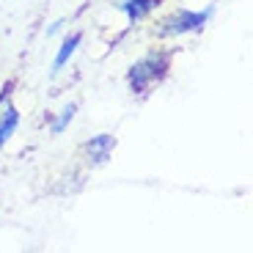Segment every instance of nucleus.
<instances>
[{"instance_id":"obj_3","label":"nucleus","mask_w":253,"mask_h":253,"mask_svg":"<svg viewBox=\"0 0 253 253\" xmlns=\"http://www.w3.org/2000/svg\"><path fill=\"white\" fill-rule=\"evenodd\" d=\"M17 126H19V113H17V108L8 105V108L3 110V116H0V149H3V146L8 143V138L17 132Z\"/></svg>"},{"instance_id":"obj_7","label":"nucleus","mask_w":253,"mask_h":253,"mask_svg":"<svg viewBox=\"0 0 253 253\" xmlns=\"http://www.w3.org/2000/svg\"><path fill=\"white\" fill-rule=\"evenodd\" d=\"M75 110H77L75 105H69V108H63V110H61V116H58V121L52 124V132H55V135H58V132H63V129L69 126V121L75 119Z\"/></svg>"},{"instance_id":"obj_6","label":"nucleus","mask_w":253,"mask_h":253,"mask_svg":"<svg viewBox=\"0 0 253 253\" xmlns=\"http://www.w3.org/2000/svg\"><path fill=\"white\" fill-rule=\"evenodd\" d=\"M119 8L126 14L129 19H143L146 14L154 8V0H121Z\"/></svg>"},{"instance_id":"obj_2","label":"nucleus","mask_w":253,"mask_h":253,"mask_svg":"<svg viewBox=\"0 0 253 253\" xmlns=\"http://www.w3.org/2000/svg\"><path fill=\"white\" fill-rule=\"evenodd\" d=\"M212 14V8H207L204 14H193V11H179L173 17H168L163 22V33H187V31H196L207 22V17Z\"/></svg>"},{"instance_id":"obj_5","label":"nucleus","mask_w":253,"mask_h":253,"mask_svg":"<svg viewBox=\"0 0 253 253\" xmlns=\"http://www.w3.org/2000/svg\"><path fill=\"white\" fill-rule=\"evenodd\" d=\"M85 149H88V154H91V160H94V163H102V160L113 152V138H110V135H96V138L88 140V146H85Z\"/></svg>"},{"instance_id":"obj_4","label":"nucleus","mask_w":253,"mask_h":253,"mask_svg":"<svg viewBox=\"0 0 253 253\" xmlns=\"http://www.w3.org/2000/svg\"><path fill=\"white\" fill-rule=\"evenodd\" d=\"M83 42V36L80 33H72L66 42L61 44V50H58V55H55V61H52V75H58V72L66 66V61H69L72 55H75V50H77V44Z\"/></svg>"},{"instance_id":"obj_1","label":"nucleus","mask_w":253,"mask_h":253,"mask_svg":"<svg viewBox=\"0 0 253 253\" xmlns=\"http://www.w3.org/2000/svg\"><path fill=\"white\" fill-rule=\"evenodd\" d=\"M163 69H165V61L157 55H149V58H143V61H138L132 69H129V85H132V91H138V94L149 91L152 83L160 80Z\"/></svg>"}]
</instances>
